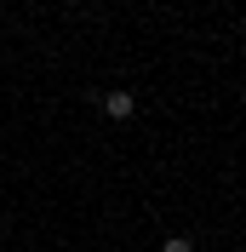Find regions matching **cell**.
Segmentation results:
<instances>
[{
  "mask_svg": "<svg viewBox=\"0 0 246 252\" xmlns=\"http://www.w3.org/2000/svg\"><path fill=\"white\" fill-rule=\"evenodd\" d=\"M97 109H103L109 121H132V115H138V97H132V92H103Z\"/></svg>",
  "mask_w": 246,
  "mask_h": 252,
  "instance_id": "1",
  "label": "cell"
},
{
  "mask_svg": "<svg viewBox=\"0 0 246 252\" xmlns=\"http://www.w3.org/2000/svg\"><path fill=\"white\" fill-rule=\"evenodd\" d=\"M160 252H195V241H189V235H172V241H166Z\"/></svg>",
  "mask_w": 246,
  "mask_h": 252,
  "instance_id": "2",
  "label": "cell"
}]
</instances>
